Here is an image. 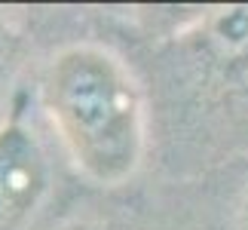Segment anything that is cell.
Segmentation results:
<instances>
[{
  "mask_svg": "<svg viewBox=\"0 0 248 230\" xmlns=\"http://www.w3.org/2000/svg\"><path fill=\"white\" fill-rule=\"evenodd\" d=\"M208 43L221 55L248 52V6L217 9L208 22Z\"/></svg>",
  "mask_w": 248,
  "mask_h": 230,
  "instance_id": "3",
  "label": "cell"
},
{
  "mask_svg": "<svg viewBox=\"0 0 248 230\" xmlns=\"http://www.w3.org/2000/svg\"><path fill=\"white\" fill-rule=\"evenodd\" d=\"M64 230H92V227H64Z\"/></svg>",
  "mask_w": 248,
  "mask_h": 230,
  "instance_id": "6",
  "label": "cell"
},
{
  "mask_svg": "<svg viewBox=\"0 0 248 230\" xmlns=\"http://www.w3.org/2000/svg\"><path fill=\"white\" fill-rule=\"evenodd\" d=\"M49 157L22 117L0 123V230H22L49 190Z\"/></svg>",
  "mask_w": 248,
  "mask_h": 230,
  "instance_id": "2",
  "label": "cell"
},
{
  "mask_svg": "<svg viewBox=\"0 0 248 230\" xmlns=\"http://www.w3.org/2000/svg\"><path fill=\"white\" fill-rule=\"evenodd\" d=\"M43 108L71 163L98 187H120L147 150L144 95L126 62L98 43H71L46 62Z\"/></svg>",
  "mask_w": 248,
  "mask_h": 230,
  "instance_id": "1",
  "label": "cell"
},
{
  "mask_svg": "<svg viewBox=\"0 0 248 230\" xmlns=\"http://www.w3.org/2000/svg\"><path fill=\"white\" fill-rule=\"evenodd\" d=\"M16 65H18V40L6 28V22L0 18V99H3V92L9 89V83H13Z\"/></svg>",
  "mask_w": 248,
  "mask_h": 230,
  "instance_id": "4",
  "label": "cell"
},
{
  "mask_svg": "<svg viewBox=\"0 0 248 230\" xmlns=\"http://www.w3.org/2000/svg\"><path fill=\"white\" fill-rule=\"evenodd\" d=\"M242 230H248V199H245V209H242Z\"/></svg>",
  "mask_w": 248,
  "mask_h": 230,
  "instance_id": "5",
  "label": "cell"
}]
</instances>
